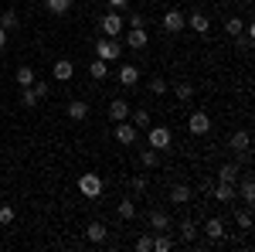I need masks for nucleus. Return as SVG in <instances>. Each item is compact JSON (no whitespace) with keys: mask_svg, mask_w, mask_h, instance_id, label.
<instances>
[{"mask_svg":"<svg viewBox=\"0 0 255 252\" xmlns=\"http://www.w3.org/2000/svg\"><path fill=\"white\" fill-rule=\"evenodd\" d=\"M48 96H51L48 82H38V78H34V82H31L27 89H20V102H24V109H34L41 99H48Z\"/></svg>","mask_w":255,"mask_h":252,"instance_id":"nucleus-1","label":"nucleus"},{"mask_svg":"<svg viewBox=\"0 0 255 252\" xmlns=\"http://www.w3.org/2000/svg\"><path fill=\"white\" fill-rule=\"evenodd\" d=\"M96 58H102V61H119L123 58V41L119 38H102L96 41Z\"/></svg>","mask_w":255,"mask_h":252,"instance_id":"nucleus-2","label":"nucleus"},{"mask_svg":"<svg viewBox=\"0 0 255 252\" xmlns=\"http://www.w3.org/2000/svg\"><path fill=\"white\" fill-rule=\"evenodd\" d=\"M102 188H106V184H102L99 174H82L79 177V191H82V198H89V201H96L99 194H102Z\"/></svg>","mask_w":255,"mask_h":252,"instance_id":"nucleus-3","label":"nucleus"},{"mask_svg":"<svg viewBox=\"0 0 255 252\" xmlns=\"http://www.w3.org/2000/svg\"><path fill=\"white\" fill-rule=\"evenodd\" d=\"M99 27H102L106 38H119V34H123V14H119V10H109V14L102 17Z\"/></svg>","mask_w":255,"mask_h":252,"instance_id":"nucleus-4","label":"nucleus"},{"mask_svg":"<svg viewBox=\"0 0 255 252\" xmlns=\"http://www.w3.org/2000/svg\"><path fill=\"white\" fill-rule=\"evenodd\" d=\"M136 136H139V130L129 123V119H123V123H116V140L123 143V147H133L136 143Z\"/></svg>","mask_w":255,"mask_h":252,"instance_id":"nucleus-5","label":"nucleus"},{"mask_svg":"<svg viewBox=\"0 0 255 252\" xmlns=\"http://www.w3.org/2000/svg\"><path fill=\"white\" fill-rule=\"evenodd\" d=\"M150 44V34H146V27H129L126 31V48H133V51H143Z\"/></svg>","mask_w":255,"mask_h":252,"instance_id":"nucleus-6","label":"nucleus"},{"mask_svg":"<svg viewBox=\"0 0 255 252\" xmlns=\"http://www.w3.org/2000/svg\"><path fill=\"white\" fill-rule=\"evenodd\" d=\"M170 140H174V133H170L167 126H150V147H153V150H167Z\"/></svg>","mask_w":255,"mask_h":252,"instance_id":"nucleus-7","label":"nucleus"},{"mask_svg":"<svg viewBox=\"0 0 255 252\" xmlns=\"http://www.w3.org/2000/svg\"><path fill=\"white\" fill-rule=\"evenodd\" d=\"M146 225H150L153 232H167V229H170V215L163 212V208H153V212L146 215Z\"/></svg>","mask_w":255,"mask_h":252,"instance_id":"nucleus-8","label":"nucleus"},{"mask_svg":"<svg viewBox=\"0 0 255 252\" xmlns=\"http://www.w3.org/2000/svg\"><path fill=\"white\" fill-rule=\"evenodd\" d=\"M187 130L194 136H204L208 130H211V119H208V113H191V119H187Z\"/></svg>","mask_w":255,"mask_h":252,"instance_id":"nucleus-9","label":"nucleus"},{"mask_svg":"<svg viewBox=\"0 0 255 252\" xmlns=\"http://www.w3.org/2000/svg\"><path fill=\"white\" fill-rule=\"evenodd\" d=\"M184 24H187V17H184L180 10H167V14H163V27H167L170 34H180V31H184Z\"/></svg>","mask_w":255,"mask_h":252,"instance_id":"nucleus-10","label":"nucleus"},{"mask_svg":"<svg viewBox=\"0 0 255 252\" xmlns=\"http://www.w3.org/2000/svg\"><path fill=\"white\" fill-rule=\"evenodd\" d=\"M51 75L58 78V82H72V75H75V65L68 58H58L55 65H51Z\"/></svg>","mask_w":255,"mask_h":252,"instance_id":"nucleus-11","label":"nucleus"},{"mask_svg":"<svg viewBox=\"0 0 255 252\" xmlns=\"http://www.w3.org/2000/svg\"><path fill=\"white\" fill-rule=\"evenodd\" d=\"M119 85H126V89H133V85H136L139 82V68L136 65H119Z\"/></svg>","mask_w":255,"mask_h":252,"instance_id":"nucleus-12","label":"nucleus"},{"mask_svg":"<svg viewBox=\"0 0 255 252\" xmlns=\"http://www.w3.org/2000/svg\"><path fill=\"white\" fill-rule=\"evenodd\" d=\"M129 113H133V109H129V102H126V99H113V102H109V119L123 123V119H129Z\"/></svg>","mask_w":255,"mask_h":252,"instance_id":"nucleus-13","label":"nucleus"},{"mask_svg":"<svg viewBox=\"0 0 255 252\" xmlns=\"http://www.w3.org/2000/svg\"><path fill=\"white\" fill-rule=\"evenodd\" d=\"M249 143H252L249 130H238V133H232V140H228V147H232L235 154H249Z\"/></svg>","mask_w":255,"mask_h":252,"instance_id":"nucleus-14","label":"nucleus"},{"mask_svg":"<svg viewBox=\"0 0 255 252\" xmlns=\"http://www.w3.org/2000/svg\"><path fill=\"white\" fill-rule=\"evenodd\" d=\"M187 24L194 27L201 38H208V31H211V20H208V14H201V10H194V14L187 17Z\"/></svg>","mask_w":255,"mask_h":252,"instance_id":"nucleus-15","label":"nucleus"},{"mask_svg":"<svg viewBox=\"0 0 255 252\" xmlns=\"http://www.w3.org/2000/svg\"><path fill=\"white\" fill-rule=\"evenodd\" d=\"M65 113H68V119H72V123H82V119L89 116V102H82V99H72Z\"/></svg>","mask_w":255,"mask_h":252,"instance_id":"nucleus-16","label":"nucleus"},{"mask_svg":"<svg viewBox=\"0 0 255 252\" xmlns=\"http://www.w3.org/2000/svg\"><path fill=\"white\" fill-rule=\"evenodd\" d=\"M211 194H215V201H235V184H225V181H218L215 188H211Z\"/></svg>","mask_w":255,"mask_h":252,"instance_id":"nucleus-17","label":"nucleus"},{"mask_svg":"<svg viewBox=\"0 0 255 252\" xmlns=\"http://www.w3.org/2000/svg\"><path fill=\"white\" fill-rule=\"evenodd\" d=\"M204 232H208V239H211V242L225 239V222H221V218H208V222H204Z\"/></svg>","mask_w":255,"mask_h":252,"instance_id":"nucleus-18","label":"nucleus"},{"mask_svg":"<svg viewBox=\"0 0 255 252\" xmlns=\"http://www.w3.org/2000/svg\"><path fill=\"white\" fill-rule=\"evenodd\" d=\"M72 3H75V0H44V10H48V14H55V17H61V14H68V10H72Z\"/></svg>","mask_w":255,"mask_h":252,"instance_id":"nucleus-19","label":"nucleus"},{"mask_svg":"<svg viewBox=\"0 0 255 252\" xmlns=\"http://www.w3.org/2000/svg\"><path fill=\"white\" fill-rule=\"evenodd\" d=\"M17 24H20V17H17V10H0V27L10 34V31H17Z\"/></svg>","mask_w":255,"mask_h":252,"instance_id":"nucleus-20","label":"nucleus"},{"mask_svg":"<svg viewBox=\"0 0 255 252\" xmlns=\"http://www.w3.org/2000/svg\"><path fill=\"white\" fill-rule=\"evenodd\" d=\"M17 89H27V85H31V82H34V68H31V65H17Z\"/></svg>","mask_w":255,"mask_h":252,"instance_id":"nucleus-21","label":"nucleus"},{"mask_svg":"<svg viewBox=\"0 0 255 252\" xmlns=\"http://www.w3.org/2000/svg\"><path fill=\"white\" fill-rule=\"evenodd\" d=\"M174 249V239L167 232H153V252H170Z\"/></svg>","mask_w":255,"mask_h":252,"instance_id":"nucleus-22","label":"nucleus"},{"mask_svg":"<svg viewBox=\"0 0 255 252\" xmlns=\"http://www.w3.org/2000/svg\"><path fill=\"white\" fill-rule=\"evenodd\" d=\"M238 174H242V171H238L235 164H225V167H218V181H225V184H235Z\"/></svg>","mask_w":255,"mask_h":252,"instance_id":"nucleus-23","label":"nucleus"},{"mask_svg":"<svg viewBox=\"0 0 255 252\" xmlns=\"http://www.w3.org/2000/svg\"><path fill=\"white\" fill-rule=\"evenodd\" d=\"M238 198H242V201H249V205L255 201V184H252V177H242V184H238Z\"/></svg>","mask_w":255,"mask_h":252,"instance_id":"nucleus-24","label":"nucleus"},{"mask_svg":"<svg viewBox=\"0 0 255 252\" xmlns=\"http://www.w3.org/2000/svg\"><path fill=\"white\" fill-rule=\"evenodd\" d=\"M85 239H89V242H106V225H102V222H92V225L85 229Z\"/></svg>","mask_w":255,"mask_h":252,"instance_id":"nucleus-25","label":"nucleus"},{"mask_svg":"<svg viewBox=\"0 0 255 252\" xmlns=\"http://www.w3.org/2000/svg\"><path fill=\"white\" fill-rule=\"evenodd\" d=\"M89 75L96 78V82H102V78L109 75V61H102V58H96L92 65H89Z\"/></svg>","mask_w":255,"mask_h":252,"instance_id":"nucleus-26","label":"nucleus"},{"mask_svg":"<svg viewBox=\"0 0 255 252\" xmlns=\"http://www.w3.org/2000/svg\"><path fill=\"white\" fill-rule=\"evenodd\" d=\"M170 201H174V205H187V201H191V188H187V184H177L174 191H170Z\"/></svg>","mask_w":255,"mask_h":252,"instance_id":"nucleus-27","label":"nucleus"},{"mask_svg":"<svg viewBox=\"0 0 255 252\" xmlns=\"http://www.w3.org/2000/svg\"><path fill=\"white\" fill-rule=\"evenodd\" d=\"M129 123H133L136 130H146V126H150V113H146V109H133V113H129Z\"/></svg>","mask_w":255,"mask_h":252,"instance_id":"nucleus-28","label":"nucleus"},{"mask_svg":"<svg viewBox=\"0 0 255 252\" xmlns=\"http://www.w3.org/2000/svg\"><path fill=\"white\" fill-rule=\"evenodd\" d=\"M139 164H143V167H157L160 164V150H153V147L143 150V154H139Z\"/></svg>","mask_w":255,"mask_h":252,"instance_id":"nucleus-29","label":"nucleus"},{"mask_svg":"<svg viewBox=\"0 0 255 252\" xmlns=\"http://www.w3.org/2000/svg\"><path fill=\"white\" fill-rule=\"evenodd\" d=\"M119 218H123V222H129V218H136V205H133L129 198H126V201H119Z\"/></svg>","mask_w":255,"mask_h":252,"instance_id":"nucleus-30","label":"nucleus"},{"mask_svg":"<svg viewBox=\"0 0 255 252\" xmlns=\"http://www.w3.org/2000/svg\"><path fill=\"white\" fill-rule=\"evenodd\" d=\"M174 96L180 99V102H191V99H194V85H187V82H180V85L174 89Z\"/></svg>","mask_w":255,"mask_h":252,"instance_id":"nucleus-31","label":"nucleus"},{"mask_svg":"<svg viewBox=\"0 0 255 252\" xmlns=\"http://www.w3.org/2000/svg\"><path fill=\"white\" fill-rule=\"evenodd\" d=\"M197 239V225L194 222H184V225H180V242H194Z\"/></svg>","mask_w":255,"mask_h":252,"instance_id":"nucleus-32","label":"nucleus"},{"mask_svg":"<svg viewBox=\"0 0 255 252\" xmlns=\"http://www.w3.org/2000/svg\"><path fill=\"white\" fill-rule=\"evenodd\" d=\"M242 27H245V24H242V17H228V20H225L228 38H238V34H242Z\"/></svg>","mask_w":255,"mask_h":252,"instance_id":"nucleus-33","label":"nucleus"},{"mask_svg":"<svg viewBox=\"0 0 255 252\" xmlns=\"http://www.w3.org/2000/svg\"><path fill=\"white\" fill-rule=\"evenodd\" d=\"M136 252H153V232H150V235H139V239H136Z\"/></svg>","mask_w":255,"mask_h":252,"instance_id":"nucleus-34","label":"nucleus"},{"mask_svg":"<svg viewBox=\"0 0 255 252\" xmlns=\"http://www.w3.org/2000/svg\"><path fill=\"white\" fill-rule=\"evenodd\" d=\"M150 92H153V96H163V92H167V82H163V78H150Z\"/></svg>","mask_w":255,"mask_h":252,"instance_id":"nucleus-35","label":"nucleus"},{"mask_svg":"<svg viewBox=\"0 0 255 252\" xmlns=\"http://www.w3.org/2000/svg\"><path fill=\"white\" fill-rule=\"evenodd\" d=\"M235 222H238V229H252V215H249V212H238Z\"/></svg>","mask_w":255,"mask_h":252,"instance_id":"nucleus-36","label":"nucleus"},{"mask_svg":"<svg viewBox=\"0 0 255 252\" xmlns=\"http://www.w3.org/2000/svg\"><path fill=\"white\" fill-rule=\"evenodd\" d=\"M129 27H146V17H143L139 10H133V14H129Z\"/></svg>","mask_w":255,"mask_h":252,"instance_id":"nucleus-37","label":"nucleus"},{"mask_svg":"<svg viewBox=\"0 0 255 252\" xmlns=\"http://www.w3.org/2000/svg\"><path fill=\"white\" fill-rule=\"evenodd\" d=\"M10 222H14V208L3 205V208H0V225H10Z\"/></svg>","mask_w":255,"mask_h":252,"instance_id":"nucleus-38","label":"nucleus"},{"mask_svg":"<svg viewBox=\"0 0 255 252\" xmlns=\"http://www.w3.org/2000/svg\"><path fill=\"white\" fill-rule=\"evenodd\" d=\"M126 3H129V0H109V7H113V10H126Z\"/></svg>","mask_w":255,"mask_h":252,"instance_id":"nucleus-39","label":"nucleus"},{"mask_svg":"<svg viewBox=\"0 0 255 252\" xmlns=\"http://www.w3.org/2000/svg\"><path fill=\"white\" fill-rule=\"evenodd\" d=\"M146 188V177H133V191H143Z\"/></svg>","mask_w":255,"mask_h":252,"instance_id":"nucleus-40","label":"nucleus"},{"mask_svg":"<svg viewBox=\"0 0 255 252\" xmlns=\"http://www.w3.org/2000/svg\"><path fill=\"white\" fill-rule=\"evenodd\" d=\"M3 48H7V31L0 27V51H3Z\"/></svg>","mask_w":255,"mask_h":252,"instance_id":"nucleus-41","label":"nucleus"}]
</instances>
